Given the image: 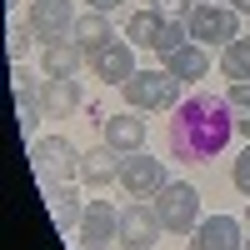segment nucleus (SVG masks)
<instances>
[{
  "label": "nucleus",
  "mask_w": 250,
  "mask_h": 250,
  "mask_svg": "<svg viewBox=\"0 0 250 250\" xmlns=\"http://www.w3.org/2000/svg\"><path fill=\"white\" fill-rule=\"evenodd\" d=\"M235 135V115H230V100L210 95V90H195L180 100V110L170 120V155L180 160H215Z\"/></svg>",
  "instance_id": "1"
},
{
  "label": "nucleus",
  "mask_w": 250,
  "mask_h": 250,
  "mask_svg": "<svg viewBox=\"0 0 250 250\" xmlns=\"http://www.w3.org/2000/svg\"><path fill=\"white\" fill-rule=\"evenodd\" d=\"M80 155L85 150H75V140H65V135H35L30 140V170L40 175V185H70L80 175Z\"/></svg>",
  "instance_id": "2"
},
{
  "label": "nucleus",
  "mask_w": 250,
  "mask_h": 250,
  "mask_svg": "<svg viewBox=\"0 0 250 250\" xmlns=\"http://www.w3.org/2000/svg\"><path fill=\"white\" fill-rule=\"evenodd\" d=\"M180 85L185 80H175L170 70H135L130 80H125V105L140 110V115H150V110H175V100H180Z\"/></svg>",
  "instance_id": "3"
},
{
  "label": "nucleus",
  "mask_w": 250,
  "mask_h": 250,
  "mask_svg": "<svg viewBox=\"0 0 250 250\" xmlns=\"http://www.w3.org/2000/svg\"><path fill=\"white\" fill-rule=\"evenodd\" d=\"M185 25H190V40L195 45H230L240 35V10L235 5H220V0H195L190 15H185Z\"/></svg>",
  "instance_id": "4"
},
{
  "label": "nucleus",
  "mask_w": 250,
  "mask_h": 250,
  "mask_svg": "<svg viewBox=\"0 0 250 250\" xmlns=\"http://www.w3.org/2000/svg\"><path fill=\"white\" fill-rule=\"evenodd\" d=\"M150 205H155V215H160V225L170 235H190L195 225H200V190L185 185V180H170Z\"/></svg>",
  "instance_id": "5"
},
{
  "label": "nucleus",
  "mask_w": 250,
  "mask_h": 250,
  "mask_svg": "<svg viewBox=\"0 0 250 250\" xmlns=\"http://www.w3.org/2000/svg\"><path fill=\"white\" fill-rule=\"evenodd\" d=\"M120 185H125V195L130 200H155L165 185V160H155V155H145V150H135V155H125L120 160Z\"/></svg>",
  "instance_id": "6"
},
{
  "label": "nucleus",
  "mask_w": 250,
  "mask_h": 250,
  "mask_svg": "<svg viewBox=\"0 0 250 250\" xmlns=\"http://www.w3.org/2000/svg\"><path fill=\"white\" fill-rule=\"evenodd\" d=\"M160 235H165V225H160V215H155L150 200H130L120 210V245L125 250H150Z\"/></svg>",
  "instance_id": "7"
},
{
  "label": "nucleus",
  "mask_w": 250,
  "mask_h": 250,
  "mask_svg": "<svg viewBox=\"0 0 250 250\" xmlns=\"http://www.w3.org/2000/svg\"><path fill=\"white\" fill-rule=\"evenodd\" d=\"M80 245L85 250H105V245H115L120 240V210L110 200H85V215H80Z\"/></svg>",
  "instance_id": "8"
},
{
  "label": "nucleus",
  "mask_w": 250,
  "mask_h": 250,
  "mask_svg": "<svg viewBox=\"0 0 250 250\" xmlns=\"http://www.w3.org/2000/svg\"><path fill=\"white\" fill-rule=\"evenodd\" d=\"M85 65H90V75L100 85H125V80L135 75V50H130V40H110V45L90 50Z\"/></svg>",
  "instance_id": "9"
},
{
  "label": "nucleus",
  "mask_w": 250,
  "mask_h": 250,
  "mask_svg": "<svg viewBox=\"0 0 250 250\" xmlns=\"http://www.w3.org/2000/svg\"><path fill=\"white\" fill-rule=\"evenodd\" d=\"M100 140L105 145H115L120 155H135V150H145V120H140V110H115V115H105L100 120Z\"/></svg>",
  "instance_id": "10"
},
{
  "label": "nucleus",
  "mask_w": 250,
  "mask_h": 250,
  "mask_svg": "<svg viewBox=\"0 0 250 250\" xmlns=\"http://www.w3.org/2000/svg\"><path fill=\"white\" fill-rule=\"evenodd\" d=\"M25 25L40 40H65L75 30V10H70V0H30V20Z\"/></svg>",
  "instance_id": "11"
},
{
  "label": "nucleus",
  "mask_w": 250,
  "mask_h": 250,
  "mask_svg": "<svg viewBox=\"0 0 250 250\" xmlns=\"http://www.w3.org/2000/svg\"><path fill=\"white\" fill-rule=\"evenodd\" d=\"M245 235H240V220L230 215H210L190 230V250H240Z\"/></svg>",
  "instance_id": "12"
},
{
  "label": "nucleus",
  "mask_w": 250,
  "mask_h": 250,
  "mask_svg": "<svg viewBox=\"0 0 250 250\" xmlns=\"http://www.w3.org/2000/svg\"><path fill=\"white\" fill-rule=\"evenodd\" d=\"M85 50L75 45V40L65 35V40H45V50H40V75H50V80H70V75H80V65H85Z\"/></svg>",
  "instance_id": "13"
},
{
  "label": "nucleus",
  "mask_w": 250,
  "mask_h": 250,
  "mask_svg": "<svg viewBox=\"0 0 250 250\" xmlns=\"http://www.w3.org/2000/svg\"><path fill=\"white\" fill-rule=\"evenodd\" d=\"M120 160H125V155L115 150V145L100 140L95 150L80 155V180H85L90 190H105V185H115V180H120Z\"/></svg>",
  "instance_id": "14"
},
{
  "label": "nucleus",
  "mask_w": 250,
  "mask_h": 250,
  "mask_svg": "<svg viewBox=\"0 0 250 250\" xmlns=\"http://www.w3.org/2000/svg\"><path fill=\"white\" fill-rule=\"evenodd\" d=\"M165 60V70H170L175 80H185V85H195V80H205L210 75V55H205V45H180V50H170V55H160Z\"/></svg>",
  "instance_id": "15"
},
{
  "label": "nucleus",
  "mask_w": 250,
  "mask_h": 250,
  "mask_svg": "<svg viewBox=\"0 0 250 250\" xmlns=\"http://www.w3.org/2000/svg\"><path fill=\"white\" fill-rule=\"evenodd\" d=\"M80 100H85V95H80V80H75V75H70V80H50V75H45L40 105H45V115H50V120H55V115L65 120L70 110H80Z\"/></svg>",
  "instance_id": "16"
},
{
  "label": "nucleus",
  "mask_w": 250,
  "mask_h": 250,
  "mask_svg": "<svg viewBox=\"0 0 250 250\" xmlns=\"http://www.w3.org/2000/svg\"><path fill=\"white\" fill-rule=\"evenodd\" d=\"M70 40L80 50H100V45H110L115 40V30H110V20H105V10H85V15H75V30H70Z\"/></svg>",
  "instance_id": "17"
},
{
  "label": "nucleus",
  "mask_w": 250,
  "mask_h": 250,
  "mask_svg": "<svg viewBox=\"0 0 250 250\" xmlns=\"http://www.w3.org/2000/svg\"><path fill=\"white\" fill-rule=\"evenodd\" d=\"M45 200H50V220H55V230H75L80 215H85V205H80V195L70 190V185H45Z\"/></svg>",
  "instance_id": "18"
},
{
  "label": "nucleus",
  "mask_w": 250,
  "mask_h": 250,
  "mask_svg": "<svg viewBox=\"0 0 250 250\" xmlns=\"http://www.w3.org/2000/svg\"><path fill=\"white\" fill-rule=\"evenodd\" d=\"M220 70H225L230 85H245L250 80V35H235L230 45L220 50Z\"/></svg>",
  "instance_id": "19"
},
{
  "label": "nucleus",
  "mask_w": 250,
  "mask_h": 250,
  "mask_svg": "<svg viewBox=\"0 0 250 250\" xmlns=\"http://www.w3.org/2000/svg\"><path fill=\"white\" fill-rule=\"evenodd\" d=\"M165 20H170V15H160L155 5H145V10H135V15H130V25H125V40H140V45H150V50H155V40H160V30H165Z\"/></svg>",
  "instance_id": "20"
},
{
  "label": "nucleus",
  "mask_w": 250,
  "mask_h": 250,
  "mask_svg": "<svg viewBox=\"0 0 250 250\" xmlns=\"http://www.w3.org/2000/svg\"><path fill=\"white\" fill-rule=\"evenodd\" d=\"M225 100H230V115H235V135L250 140V80H245V85H230Z\"/></svg>",
  "instance_id": "21"
},
{
  "label": "nucleus",
  "mask_w": 250,
  "mask_h": 250,
  "mask_svg": "<svg viewBox=\"0 0 250 250\" xmlns=\"http://www.w3.org/2000/svg\"><path fill=\"white\" fill-rule=\"evenodd\" d=\"M40 120H50L40 100H15V125H20V135H25V140H35V125H40Z\"/></svg>",
  "instance_id": "22"
},
{
  "label": "nucleus",
  "mask_w": 250,
  "mask_h": 250,
  "mask_svg": "<svg viewBox=\"0 0 250 250\" xmlns=\"http://www.w3.org/2000/svg\"><path fill=\"white\" fill-rule=\"evenodd\" d=\"M180 45H190V25L165 20V30H160V40H155V55H170V50H180Z\"/></svg>",
  "instance_id": "23"
},
{
  "label": "nucleus",
  "mask_w": 250,
  "mask_h": 250,
  "mask_svg": "<svg viewBox=\"0 0 250 250\" xmlns=\"http://www.w3.org/2000/svg\"><path fill=\"white\" fill-rule=\"evenodd\" d=\"M45 90V75H30L25 65H15V100H40Z\"/></svg>",
  "instance_id": "24"
},
{
  "label": "nucleus",
  "mask_w": 250,
  "mask_h": 250,
  "mask_svg": "<svg viewBox=\"0 0 250 250\" xmlns=\"http://www.w3.org/2000/svg\"><path fill=\"white\" fill-rule=\"evenodd\" d=\"M30 40H40V35H35L30 25H20V30H10V45H5V50H10V60H15V65H20V60H25V50H30Z\"/></svg>",
  "instance_id": "25"
},
{
  "label": "nucleus",
  "mask_w": 250,
  "mask_h": 250,
  "mask_svg": "<svg viewBox=\"0 0 250 250\" xmlns=\"http://www.w3.org/2000/svg\"><path fill=\"white\" fill-rule=\"evenodd\" d=\"M230 180H235V190H240V195H250V145L240 150V160H235V170H230Z\"/></svg>",
  "instance_id": "26"
},
{
  "label": "nucleus",
  "mask_w": 250,
  "mask_h": 250,
  "mask_svg": "<svg viewBox=\"0 0 250 250\" xmlns=\"http://www.w3.org/2000/svg\"><path fill=\"white\" fill-rule=\"evenodd\" d=\"M150 5H155L160 15H170V20H180V15H190V0H150Z\"/></svg>",
  "instance_id": "27"
},
{
  "label": "nucleus",
  "mask_w": 250,
  "mask_h": 250,
  "mask_svg": "<svg viewBox=\"0 0 250 250\" xmlns=\"http://www.w3.org/2000/svg\"><path fill=\"white\" fill-rule=\"evenodd\" d=\"M85 5H90V10H105V15H110V10H120V5H125V0H85Z\"/></svg>",
  "instance_id": "28"
},
{
  "label": "nucleus",
  "mask_w": 250,
  "mask_h": 250,
  "mask_svg": "<svg viewBox=\"0 0 250 250\" xmlns=\"http://www.w3.org/2000/svg\"><path fill=\"white\" fill-rule=\"evenodd\" d=\"M230 5H235V10H240V15H250V0H230Z\"/></svg>",
  "instance_id": "29"
},
{
  "label": "nucleus",
  "mask_w": 250,
  "mask_h": 250,
  "mask_svg": "<svg viewBox=\"0 0 250 250\" xmlns=\"http://www.w3.org/2000/svg\"><path fill=\"white\" fill-rule=\"evenodd\" d=\"M240 250H250V235H245V245H240Z\"/></svg>",
  "instance_id": "30"
},
{
  "label": "nucleus",
  "mask_w": 250,
  "mask_h": 250,
  "mask_svg": "<svg viewBox=\"0 0 250 250\" xmlns=\"http://www.w3.org/2000/svg\"><path fill=\"white\" fill-rule=\"evenodd\" d=\"M245 220H250V205H245Z\"/></svg>",
  "instance_id": "31"
}]
</instances>
